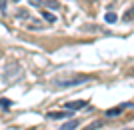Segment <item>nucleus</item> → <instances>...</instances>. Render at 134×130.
<instances>
[{
  "instance_id": "obj_1",
  "label": "nucleus",
  "mask_w": 134,
  "mask_h": 130,
  "mask_svg": "<svg viewBox=\"0 0 134 130\" xmlns=\"http://www.w3.org/2000/svg\"><path fill=\"white\" fill-rule=\"evenodd\" d=\"M94 80L90 74H68V76H60V78L52 80V86L54 88H70V86H80L84 82H90Z\"/></svg>"
},
{
  "instance_id": "obj_2",
  "label": "nucleus",
  "mask_w": 134,
  "mask_h": 130,
  "mask_svg": "<svg viewBox=\"0 0 134 130\" xmlns=\"http://www.w3.org/2000/svg\"><path fill=\"white\" fill-rule=\"evenodd\" d=\"M18 78H22V68H20V64H16V62L8 64L6 70H4V82H14V80H18Z\"/></svg>"
},
{
  "instance_id": "obj_3",
  "label": "nucleus",
  "mask_w": 134,
  "mask_h": 130,
  "mask_svg": "<svg viewBox=\"0 0 134 130\" xmlns=\"http://www.w3.org/2000/svg\"><path fill=\"white\" fill-rule=\"evenodd\" d=\"M130 106H134V102H130V104H126V102H122V104H118L116 108H108L106 110V118H116V116H120V112H124L126 108H130Z\"/></svg>"
},
{
  "instance_id": "obj_4",
  "label": "nucleus",
  "mask_w": 134,
  "mask_h": 130,
  "mask_svg": "<svg viewBox=\"0 0 134 130\" xmlns=\"http://www.w3.org/2000/svg\"><path fill=\"white\" fill-rule=\"evenodd\" d=\"M46 118H52V120H68V118H72V112H68V110H52V112L46 114Z\"/></svg>"
},
{
  "instance_id": "obj_5",
  "label": "nucleus",
  "mask_w": 134,
  "mask_h": 130,
  "mask_svg": "<svg viewBox=\"0 0 134 130\" xmlns=\"http://www.w3.org/2000/svg\"><path fill=\"white\" fill-rule=\"evenodd\" d=\"M86 106V102L84 100H74V102H66L64 106H62V110H68V112H74V110H80V108Z\"/></svg>"
},
{
  "instance_id": "obj_6",
  "label": "nucleus",
  "mask_w": 134,
  "mask_h": 130,
  "mask_svg": "<svg viewBox=\"0 0 134 130\" xmlns=\"http://www.w3.org/2000/svg\"><path fill=\"white\" fill-rule=\"evenodd\" d=\"M42 18H44V22H48V24H54L56 22V16H54V14H50V12H46V10H42Z\"/></svg>"
},
{
  "instance_id": "obj_7",
  "label": "nucleus",
  "mask_w": 134,
  "mask_h": 130,
  "mask_svg": "<svg viewBox=\"0 0 134 130\" xmlns=\"http://www.w3.org/2000/svg\"><path fill=\"white\" fill-rule=\"evenodd\" d=\"M74 128H78V120H70L66 124H62L60 130H74Z\"/></svg>"
},
{
  "instance_id": "obj_8",
  "label": "nucleus",
  "mask_w": 134,
  "mask_h": 130,
  "mask_svg": "<svg viewBox=\"0 0 134 130\" xmlns=\"http://www.w3.org/2000/svg\"><path fill=\"white\" fill-rule=\"evenodd\" d=\"M44 24L42 22H34V20H28L26 22V28H32V30H38V28H42Z\"/></svg>"
},
{
  "instance_id": "obj_9",
  "label": "nucleus",
  "mask_w": 134,
  "mask_h": 130,
  "mask_svg": "<svg viewBox=\"0 0 134 130\" xmlns=\"http://www.w3.org/2000/svg\"><path fill=\"white\" fill-rule=\"evenodd\" d=\"M104 20H106L108 24H114L116 22V14H114V12H108L106 16H104Z\"/></svg>"
},
{
  "instance_id": "obj_10",
  "label": "nucleus",
  "mask_w": 134,
  "mask_h": 130,
  "mask_svg": "<svg viewBox=\"0 0 134 130\" xmlns=\"http://www.w3.org/2000/svg\"><path fill=\"white\" fill-rule=\"evenodd\" d=\"M16 16L24 18V20H26V18H30V20H32V14H28V12H26V10H22V8H20V10H16Z\"/></svg>"
},
{
  "instance_id": "obj_11",
  "label": "nucleus",
  "mask_w": 134,
  "mask_h": 130,
  "mask_svg": "<svg viewBox=\"0 0 134 130\" xmlns=\"http://www.w3.org/2000/svg\"><path fill=\"white\" fill-rule=\"evenodd\" d=\"M30 2V6H36V8H42L44 6V0H28Z\"/></svg>"
},
{
  "instance_id": "obj_12",
  "label": "nucleus",
  "mask_w": 134,
  "mask_h": 130,
  "mask_svg": "<svg viewBox=\"0 0 134 130\" xmlns=\"http://www.w3.org/2000/svg\"><path fill=\"white\" fill-rule=\"evenodd\" d=\"M10 104H12V102H10V100H6V98H2V100H0V108H2V110L10 108Z\"/></svg>"
},
{
  "instance_id": "obj_13",
  "label": "nucleus",
  "mask_w": 134,
  "mask_h": 130,
  "mask_svg": "<svg viewBox=\"0 0 134 130\" xmlns=\"http://www.w3.org/2000/svg\"><path fill=\"white\" fill-rule=\"evenodd\" d=\"M0 10L6 12V0H0Z\"/></svg>"
},
{
  "instance_id": "obj_14",
  "label": "nucleus",
  "mask_w": 134,
  "mask_h": 130,
  "mask_svg": "<svg viewBox=\"0 0 134 130\" xmlns=\"http://www.w3.org/2000/svg\"><path fill=\"white\" fill-rule=\"evenodd\" d=\"M126 130H134V128H126Z\"/></svg>"
},
{
  "instance_id": "obj_15",
  "label": "nucleus",
  "mask_w": 134,
  "mask_h": 130,
  "mask_svg": "<svg viewBox=\"0 0 134 130\" xmlns=\"http://www.w3.org/2000/svg\"><path fill=\"white\" fill-rule=\"evenodd\" d=\"M12 2H18V0H12Z\"/></svg>"
}]
</instances>
